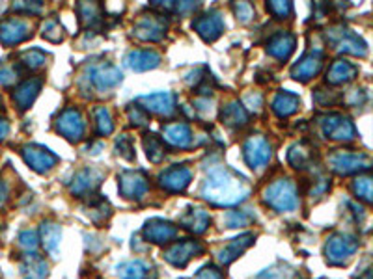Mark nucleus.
Wrapping results in <instances>:
<instances>
[{
	"label": "nucleus",
	"mask_w": 373,
	"mask_h": 279,
	"mask_svg": "<svg viewBox=\"0 0 373 279\" xmlns=\"http://www.w3.org/2000/svg\"><path fill=\"white\" fill-rule=\"evenodd\" d=\"M252 188L248 181L226 164L209 166L200 196L217 207H233L250 196Z\"/></svg>",
	"instance_id": "obj_1"
},
{
	"label": "nucleus",
	"mask_w": 373,
	"mask_h": 279,
	"mask_svg": "<svg viewBox=\"0 0 373 279\" xmlns=\"http://www.w3.org/2000/svg\"><path fill=\"white\" fill-rule=\"evenodd\" d=\"M263 201L272 211L293 212L299 207V190H297V184L287 177L272 181L263 190Z\"/></svg>",
	"instance_id": "obj_2"
},
{
	"label": "nucleus",
	"mask_w": 373,
	"mask_h": 279,
	"mask_svg": "<svg viewBox=\"0 0 373 279\" xmlns=\"http://www.w3.org/2000/svg\"><path fill=\"white\" fill-rule=\"evenodd\" d=\"M327 39H329L330 47L338 51V53L351 54V56H359L366 58L368 56V47L364 43L360 36H357L351 28L344 24H334L327 30Z\"/></svg>",
	"instance_id": "obj_3"
},
{
	"label": "nucleus",
	"mask_w": 373,
	"mask_h": 279,
	"mask_svg": "<svg viewBox=\"0 0 373 279\" xmlns=\"http://www.w3.org/2000/svg\"><path fill=\"white\" fill-rule=\"evenodd\" d=\"M329 168L338 175H360L372 168V157L362 151L338 149L329 154Z\"/></svg>",
	"instance_id": "obj_4"
},
{
	"label": "nucleus",
	"mask_w": 373,
	"mask_h": 279,
	"mask_svg": "<svg viewBox=\"0 0 373 279\" xmlns=\"http://www.w3.org/2000/svg\"><path fill=\"white\" fill-rule=\"evenodd\" d=\"M359 238L353 235H332L325 244V257L327 263L332 266H345L354 257L359 250Z\"/></svg>",
	"instance_id": "obj_5"
},
{
	"label": "nucleus",
	"mask_w": 373,
	"mask_h": 279,
	"mask_svg": "<svg viewBox=\"0 0 373 279\" xmlns=\"http://www.w3.org/2000/svg\"><path fill=\"white\" fill-rule=\"evenodd\" d=\"M320 129L327 140L332 142H353L357 138V129L354 123L344 114H325L320 120Z\"/></svg>",
	"instance_id": "obj_6"
},
{
	"label": "nucleus",
	"mask_w": 373,
	"mask_h": 279,
	"mask_svg": "<svg viewBox=\"0 0 373 279\" xmlns=\"http://www.w3.org/2000/svg\"><path fill=\"white\" fill-rule=\"evenodd\" d=\"M166 30H168L166 15L159 14V11H151V14H144L138 17V21L133 26V36L140 39V41L157 43V41L165 38Z\"/></svg>",
	"instance_id": "obj_7"
},
{
	"label": "nucleus",
	"mask_w": 373,
	"mask_h": 279,
	"mask_svg": "<svg viewBox=\"0 0 373 279\" xmlns=\"http://www.w3.org/2000/svg\"><path fill=\"white\" fill-rule=\"evenodd\" d=\"M54 129L68 142L78 144L84 138V132H86V121H84L83 112L75 108V106H69V108L60 112V116L54 121Z\"/></svg>",
	"instance_id": "obj_8"
},
{
	"label": "nucleus",
	"mask_w": 373,
	"mask_h": 279,
	"mask_svg": "<svg viewBox=\"0 0 373 279\" xmlns=\"http://www.w3.org/2000/svg\"><path fill=\"white\" fill-rule=\"evenodd\" d=\"M118 188L126 199L140 201V199H144L145 194L150 192V179L138 169H123L118 175Z\"/></svg>",
	"instance_id": "obj_9"
},
{
	"label": "nucleus",
	"mask_w": 373,
	"mask_h": 279,
	"mask_svg": "<svg viewBox=\"0 0 373 279\" xmlns=\"http://www.w3.org/2000/svg\"><path fill=\"white\" fill-rule=\"evenodd\" d=\"M88 82L96 88L97 92H108L112 88H116L118 84H121L123 75L114 63L101 62V63H92L88 68Z\"/></svg>",
	"instance_id": "obj_10"
},
{
	"label": "nucleus",
	"mask_w": 373,
	"mask_h": 279,
	"mask_svg": "<svg viewBox=\"0 0 373 279\" xmlns=\"http://www.w3.org/2000/svg\"><path fill=\"white\" fill-rule=\"evenodd\" d=\"M242 157L245 162L252 169H263L267 164L271 162L272 149L269 140L262 135H254L242 145Z\"/></svg>",
	"instance_id": "obj_11"
},
{
	"label": "nucleus",
	"mask_w": 373,
	"mask_h": 279,
	"mask_svg": "<svg viewBox=\"0 0 373 279\" xmlns=\"http://www.w3.org/2000/svg\"><path fill=\"white\" fill-rule=\"evenodd\" d=\"M21 154H23L24 162L29 164V168L34 169L36 174H48L60 162L58 154H54L53 151L39 144L24 145Z\"/></svg>",
	"instance_id": "obj_12"
},
{
	"label": "nucleus",
	"mask_w": 373,
	"mask_h": 279,
	"mask_svg": "<svg viewBox=\"0 0 373 279\" xmlns=\"http://www.w3.org/2000/svg\"><path fill=\"white\" fill-rule=\"evenodd\" d=\"M202 253H204V246L200 244L198 241L185 238V241H178L174 244H170L165 250V253H163V257L175 268H185L194 257L202 256Z\"/></svg>",
	"instance_id": "obj_13"
},
{
	"label": "nucleus",
	"mask_w": 373,
	"mask_h": 279,
	"mask_svg": "<svg viewBox=\"0 0 373 279\" xmlns=\"http://www.w3.org/2000/svg\"><path fill=\"white\" fill-rule=\"evenodd\" d=\"M193 28L204 41L213 43V41H217V39L223 36L226 24H224L223 14H220V11L208 10L205 14L196 15V19L193 21Z\"/></svg>",
	"instance_id": "obj_14"
},
{
	"label": "nucleus",
	"mask_w": 373,
	"mask_h": 279,
	"mask_svg": "<svg viewBox=\"0 0 373 279\" xmlns=\"http://www.w3.org/2000/svg\"><path fill=\"white\" fill-rule=\"evenodd\" d=\"M136 105L140 106L144 112H151L157 116L170 117L175 114V97L170 92H157L151 95L138 97Z\"/></svg>",
	"instance_id": "obj_15"
},
{
	"label": "nucleus",
	"mask_w": 373,
	"mask_h": 279,
	"mask_svg": "<svg viewBox=\"0 0 373 279\" xmlns=\"http://www.w3.org/2000/svg\"><path fill=\"white\" fill-rule=\"evenodd\" d=\"M323 63H325V54L321 48H314L310 53H306L299 62L293 65L291 69V77L299 82H308L320 75V71L323 69Z\"/></svg>",
	"instance_id": "obj_16"
},
{
	"label": "nucleus",
	"mask_w": 373,
	"mask_h": 279,
	"mask_svg": "<svg viewBox=\"0 0 373 279\" xmlns=\"http://www.w3.org/2000/svg\"><path fill=\"white\" fill-rule=\"evenodd\" d=\"M101 183L103 172H99V169L96 168H83L73 175L69 190H71L73 196H77V198H86V196H92Z\"/></svg>",
	"instance_id": "obj_17"
},
{
	"label": "nucleus",
	"mask_w": 373,
	"mask_h": 279,
	"mask_svg": "<svg viewBox=\"0 0 373 279\" xmlns=\"http://www.w3.org/2000/svg\"><path fill=\"white\" fill-rule=\"evenodd\" d=\"M142 235L151 244H170L178 236V226L165 218H151L145 221Z\"/></svg>",
	"instance_id": "obj_18"
},
{
	"label": "nucleus",
	"mask_w": 373,
	"mask_h": 279,
	"mask_svg": "<svg viewBox=\"0 0 373 279\" xmlns=\"http://www.w3.org/2000/svg\"><path fill=\"white\" fill-rule=\"evenodd\" d=\"M30 24L19 17H8L0 21V43L2 45H19L32 36Z\"/></svg>",
	"instance_id": "obj_19"
},
{
	"label": "nucleus",
	"mask_w": 373,
	"mask_h": 279,
	"mask_svg": "<svg viewBox=\"0 0 373 279\" xmlns=\"http://www.w3.org/2000/svg\"><path fill=\"white\" fill-rule=\"evenodd\" d=\"M190 181H193V172L187 166H170L163 174L159 175L160 188H165L166 192L180 194L185 192L189 188Z\"/></svg>",
	"instance_id": "obj_20"
},
{
	"label": "nucleus",
	"mask_w": 373,
	"mask_h": 279,
	"mask_svg": "<svg viewBox=\"0 0 373 279\" xmlns=\"http://www.w3.org/2000/svg\"><path fill=\"white\" fill-rule=\"evenodd\" d=\"M163 142L170 147H178V149H189L193 145V130L183 121H175V123H166L163 125Z\"/></svg>",
	"instance_id": "obj_21"
},
{
	"label": "nucleus",
	"mask_w": 373,
	"mask_h": 279,
	"mask_svg": "<svg viewBox=\"0 0 373 279\" xmlns=\"http://www.w3.org/2000/svg\"><path fill=\"white\" fill-rule=\"evenodd\" d=\"M123 63H126L131 71H150V69L159 68L160 54L157 53V51H151V48H136V51H129V53L126 54Z\"/></svg>",
	"instance_id": "obj_22"
},
{
	"label": "nucleus",
	"mask_w": 373,
	"mask_h": 279,
	"mask_svg": "<svg viewBox=\"0 0 373 279\" xmlns=\"http://www.w3.org/2000/svg\"><path fill=\"white\" fill-rule=\"evenodd\" d=\"M44 80L41 78H26L14 90V102L21 112L29 110L30 106L34 105V101L38 99L39 92H41Z\"/></svg>",
	"instance_id": "obj_23"
},
{
	"label": "nucleus",
	"mask_w": 373,
	"mask_h": 279,
	"mask_svg": "<svg viewBox=\"0 0 373 279\" xmlns=\"http://www.w3.org/2000/svg\"><path fill=\"white\" fill-rule=\"evenodd\" d=\"M295 47L297 38L291 32H277L267 43V53L271 54L272 58L286 62L291 58V54L295 53Z\"/></svg>",
	"instance_id": "obj_24"
},
{
	"label": "nucleus",
	"mask_w": 373,
	"mask_h": 279,
	"mask_svg": "<svg viewBox=\"0 0 373 279\" xmlns=\"http://www.w3.org/2000/svg\"><path fill=\"white\" fill-rule=\"evenodd\" d=\"M254 242H256V235H252V233H245V235L237 236V238H232L228 244L224 246L223 250L218 251V260H220L224 266L232 265L233 260L237 259V257H241Z\"/></svg>",
	"instance_id": "obj_25"
},
{
	"label": "nucleus",
	"mask_w": 373,
	"mask_h": 279,
	"mask_svg": "<svg viewBox=\"0 0 373 279\" xmlns=\"http://www.w3.org/2000/svg\"><path fill=\"white\" fill-rule=\"evenodd\" d=\"M359 77V68L354 65L349 60H334L330 63L329 71H327V82L332 84V86H342V84H347V82L354 80Z\"/></svg>",
	"instance_id": "obj_26"
},
{
	"label": "nucleus",
	"mask_w": 373,
	"mask_h": 279,
	"mask_svg": "<svg viewBox=\"0 0 373 279\" xmlns=\"http://www.w3.org/2000/svg\"><path fill=\"white\" fill-rule=\"evenodd\" d=\"M209 221H211V218H209L208 211H204V209L200 207H189L181 214L180 226H183L185 229H189L190 233L202 235V233L208 231Z\"/></svg>",
	"instance_id": "obj_27"
},
{
	"label": "nucleus",
	"mask_w": 373,
	"mask_h": 279,
	"mask_svg": "<svg viewBox=\"0 0 373 279\" xmlns=\"http://www.w3.org/2000/svg\"><path fill=\"white\" fill-rule=\"evenodd\" d=\"M248 120H250V116H248L247 108L239 101L228 102V105L220 110V121H223L228 129H242L245 125H248Z\"/></svg>",
	"instance_id": "obj_28"
},
{
	"label": "nucleus",
	"mask_w": 373,
	"mask_h": 279,
	"mask_svg": "<svg viewBox=\"0 0 373 279\" xmlns=\"http://www.w3.org/2000/svg\"><path fill=\"white\" fill-rule=\"evenodd\" d=\"M299 106H301V99H299V95H295V93L291 92H278L277 95L272 97L271 102L272 112H275L278 117H282V120L293 116V114L299 110Z\"/></svg>",
	"instance_id": "obj_29"
},
{
	"label": "nucleus",
	"mask_w": 373,
	"mask_h": 279,
	"mask_svg": "<svg viewBox=\"0 0 373 279\" xmlns=\"http://www.w3.org/2000/svg\"><path fill=\"white\" fill-rule=\"evenodd\" d=\"M314 160V147L310 142H299V144L291 145L287 151V162L295 169H306Z\"/></svg>",
	"instance_id": "obj_30"
},
{
	"label": "nucleus",
	"mask_w": 373,
	"mask_h": 279,
	"mask_svg": "<svg viewBox=\"0 0 373 279\" xmlns=\"http://www.w3.org/2000/svg\"><path fill=\"white\" fill-rule=\"evenodd\" d=\"M21 270L26 279H44L48 274V265L41 256H38V251L34 253H26L24 256Z\"/></svg>",
	"instance_id": "obj_31"
},
{
	"label": "nucleus",
	"mask_w": 373,
	"mask_h": 279,
	"mask_svg": "<svg viewBox=\"0 0 373 279\" xmlns=\"http://www.w3.org/2000/svg\"><path fill=\"white\" fill-rule=\"evenodd\" d=\"M60 241H62V227L54 221H44L41 223V242L45 250L53 257H58Z\"/></svg>",
	"instance_id": "obj_32"
},
{
	"label": "nucleus",
	"mask_w": 373,
	"mask_h": 279,
	"mask_svg": "<svg viewBox=\"0 0 373 279\" xmlns=\"http://www.w3.org/2000/svg\"><path fill=\"white\" fill-rule=\"evenodd\" d=\"M77 11L81 15V23L88 28H97L103 23V6L96 2H81L77 6Z\"/></svg>",
	"instance_id": "obj_33"
},
{
	"label": "nucleus",
	"mask_w": 373,
	"mask_h": 279,
	"mask_svg": "<svg viewBox=\"0 0 373 279\" xmlns=\"http://www.w3.org/2000/svg\"><path fill=\"white\" fill-rule=\"evenodd\" d=\"M118 275L121 279H148L150 275V266L145 265L142 259H133L127 263H121L118 266Z\"/></svg>",
	"instance_id": "obj_34"
},
{
	"label": "nucleus",
	"mask_w": 373,
	"mask_h": 279,
	"mask_svg": "<svg viewBox=\"0 0 373 279\" xmlns=\"http://www.w3.org/2000/svg\"><path fill=\"white\" fill-rule=\"evenodd\" d=\"M144 149H145V154H148V159H150L153 164H160L163 162V159H165L166 154L165 142H163L157 135H153V132L144 136Z\"/></svg>",
	"instance_id": "obj_35"
},
{
	"label": "nucleus",
	"mask_w": 373,
	"mask_h": 279,
	"mask_svg": "<svg viewBox=\"0 0 373 279\" xmlns=\"http://www.w3.org/2000/svg\"><path fill=\"white\" fill-rule=\"evenodd\" d=\"M93 120H96V130L99 136H108L114 130V123H112V116L108 108L105 106H97L93 108Z\"/></svg>",
	"instance_id": "obj_36"
},
{
	"label": "nucleus",
	"mask_w": 373,
	"mask_h": 279,
	"mask_svg": "<svg viewBox=\"0 0 373 279\" xmlns=\"http://www.w3.org/2000/svg\"><path fill=\"white\" fill-rule=\"evenodd\" d=\"M256 279H301L299 272L287 265H275L265 268L262 274H257Z\"/></svg>",
	"instance_id": "obj_37"
},
{
	"label": "nucleus",
	"mask_w": 373,
	"mask_h": 279,
	"mask_svg": "<svg viewBox=\"0 0 373 279\" xmlns=\"http://www.w3.org/2000/svg\"><path fill=\"white\" fill-rule=\"evenodd\" d=\"M41 36H44L47 41H51V43H60V41H63V28L56 15H53V17H48V19L45 21L44 26H41Z\"/></svg>",
	"instance_id": "obj_38"
},
{
	"label": "nucleus",
	"mask_w": 373,
	"mask_h": 279,
	"mask_svg": "<svg viewBox=\"0 0 373 279\" xmlns=\"http://www.w3.org/2000/svg\"><path fill=\"white\" fill-rule=\"evenodd\" d=\"M19 60L24 68L39 69V68H44L45 62H47V54H45L44 51H39V48H30V51H24V53H21Z\"/></svg>",
	"instance_id": "obj_39"
},
{
	"label": "nucleus",
	"mask_w": 373,
	"mask_h": 279,
	"mask_svg": "<svg viewBox=\"0 0 373 279\" xmlns=\"http://www.w3.org/2000/svg\"><path fill=\"white\" fill-rule=\"evenodd\" d=\"M353 192L354 196L364 203H372V177L369 175H359V177L354 179L353 183Z\"/></svg>",
	"instance_id": "obj_40"
},
{
	"label": "nucleus",
	"mask_w": 373,
	"mask_h": 279,
	"mask_svg": "<svg viewBox=\"0 0 373 279\" xmlns=\"http://www.w3.org/2000/svg\"><path fill=\"white\" fill-rule=\"evenodd\" d=\"M88 214H90V218L96 221L97 226H101L103 221L107 220L112 214L111 205H108L105 199H96V201L90 203V212H88Z\"/></svg>",
	"instance_id": "obj_41"
},
{
	"label": "nucleus",
	"mask_w": 373,
	"mask_h": 279,
	"mask_svg": "<svg viewBox=\"0 0 373 279\" xmlns=\"http://www.w3.org/2000/svg\"><path fill=\"white\" fill-rule=\"evenodd\" d=\"M256 218L252 214H248L247 211H230L226 216H224V221H226V227H245L250 226Z\"/></svg>",
	"instance_id": "obj_42"
},
{
	"label": "nucleus",
	"mask_w": 373,
	"mask_h": 279,
	"mask_svg": "<svg viewBox=\"0 0 373 279\" xmlns=\"http://www.w3.org/2000/svg\"><path fill=\"white\" fill-rule=\"evenodd\" d=\"M267 11L272 15V17H277V19H290L291 15H293V4L291 2H267Z\"/></svg>",
	"instance_id": "obj_43"
},
{
	"label": "nucleus",
	"mask_w": 373,
	"mask_h": 279,
	"mask_svg": "<svg viewBox=\"0 0 373 279\" xmlns=\"http://www.w3.org/2000/svg\"><path fill=\"white\" fill-rule=\"evenodd\" d=\"M38 241H39L38 233L32 231V229H24V231L19 235V246L26 251V253H34L36 248H38L39 244Z\"/></svg>",
	"instance_id": "obj_44"
},
{
	"label": "nucleus",
	"mask_w": 373,
	"mask_h": 279,
	"mask_svg": "<svg viewBox=\"0 0 373 279\" xmlns=\"http://www.w3.org/2000/svg\"><path fill=\"white\" fill-rule=\"evenodd\" d=\"M116 149L120 157H123L126 160H135V147H133L131 138L127 135H121L116 140Z\"/></svg>",
	"instance_id": "obj_45"
},
{
	"label": "nucleus",
	"mask_w": 373,
	"mask_h": 279,
	"mask_svg": "<svg viewBox=\"0 0 373 279\" xmlns=\"http://www.w3.org/2000/svg\"><path fill=\"white\" fill-rule=\"evenodd\" d=\"M233 11H235V17L241 23H248L254 17V6L250 2H235L233 4Z\"/></svg>",
	"instance_id": "obj_46"
},
{
	"label": "nucleus",
	"mask_w": 373,
	"mask_h": 279,
	"mask_svg": "<svg viewBox=\"0 0 373 279\" xmlns=\"http://www.w3.org/2000/svg\"><path fill=\"white\" fill-rule=\"evenodd\" d=\"M127 114H129V120L133 121V125L135 127H144L148 125V121H150V117H148V112H144L138 105H131L129 108H127Z\"/></svg>",
	"instance_id": "obj_47"
},
{
	"label": "nucleus",
	"mask_w": 373,
	"mask_h": 279,
	"mask_svg": "<svg viewBox=\"0 0 373 279\" xmlns=\"http://www.w3.org/2000/svg\"><path fill=\"white\" fill-rule=\"evenodd\" d=\"M17 78H19V69L15 68V65H4V68H0V84H2V86H11Z\"/></svg>",
	"instance_id": "obj_48"
},
{
	"label": "nucleus",
	"mask_w": 373,
	"mask_h": 279,
	"mask_svg": "<svg viewBox=\"0 0 373 279\" xmlns=\"http://www.w3.org/2000/svg\"><path fill=\"white\" fill-rule=\"evenodd\" d=\"M194 279H224V274L218 266L205 265L204 268H200V272L194 275Z\"/></svg>",
	"instance_id": "obj_49"
},
{
	"label": "nucleus",
	"mask_w": 373,
	"mask_h": 279,
	"mask_svg": "<svg viewBox=\"0 0 373 279\" xmlns=\"http://www.w3.org/2000/svg\"><path fill=\"white\" fill-rule=\"evenodd\" d=\"M245 108L248 110H252L254 114H257V112L262 110V106H263V97L262 93H247V97H245Z\"/></svg>",
	"instance_id": "obj_50"
},
{
	"label": "nucleus",
	"mask_w": 373,
	"mask_h": 279,
	"mask_svg": "<svg viewBox=\"0 0 373 279\" xmlns=\"http://www.w3.org/2000/svg\"><path fill=\"white\" fill-rule=\"evenodd\" d=\"M14 10L21 11V14L38 15L44 10V4L41 2H19V4H14Z\"/></svg>",
	"instance_id": "obj_51"
},
{
	"label": "nucleus",
	"mask_w": 373,
	"mask_h": 279,
	"mask_svg": "<svg viewBox=\"0 0 373 279\" xmlns=\"http://www.w3.org/2000/svg\"><path fill=\"white\" fill-rule=\"evenodd\" d=\"M8 196H10V188H8L4 181H0V207L8 201Z\"/></svg>",
	"instance_id": "obj_52"
},
{
	"label": "nucleus",
	"mask_w": 373,
	"mask_h": 279,
	"mask_svg": "<svg viewBox=\"0 0 373 279\" xmlns=\"http://www.w3.org/2000/svg\"><path fill=\"white\" fill-rule=\"evenodd\" d=\"M10 135V123L6 117H0V142L6 140V136Z\"/></svg>",
	"instance_id": "obj_53"
},
{
	"label": "nucleus",
	"mask_w": 373,
	"mask_h": 279,
	"mask_svg": "<svg viewBox=\"0 0 373 279\" xmlns=\"http://www.w3.org/2000/svg\"><path fill=\"white\" fill-rule=\"evenodd\" d=\"M360 279H372V272H369V270H366V272H364V275Z\"/></svg>",
	"instance_id": "obj_54"
},
{
	"label": "nucleus",
	"mask_w": 373,
	"mask_h": 279,
	"mask_svg": "<svg viewBox=\"0 0 373 279\" xmlns=\"http://www.w3.org/2000/svg\"><path fill=\"white\" fill-rule=\"evenodd\" d=\"M0 102H2V99H0Z\"/></svg>",
	"instance_id": "obj_55"
}]
</instances>
